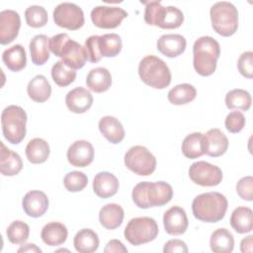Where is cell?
<instances>
[{"mask_svg":"<svg viewBox=\"0 0 253 253\" xmlns=\"http://www.w3.org/2000/svg\"><path fill=\"white\" fill-rule=\"evenodd\" d=\"M173 197V189L164 181L139 182L132 190L131 198L139 209L162 207L168 204Z\"/></svg>","mask_w":253,"mask_h":253,"instance_id":"obj_1","label":"cell"},{"mask_svg":"<svg viewBox=\"0 0 253 253\" xmlns=\"http://www.w3.org/2000/svg\"><path fill=\"white\" fill-rule=\"evenodd\" d=\"M228 202L224 195L218 192H209L198 195L192 203L194 216L204 222L221 220L227 211Z\"/></svg>","mask_w":253,"mask_h":253,"instance_id":"obj_2","label":"cell"},{"mask_svg":"<svg viewBox=\"0 0 253 253\" xmlns=\"http://www.w3.org/2000/svg\"><path fill=\"white\" fill-rule=\"evenodd\" d=\"M220 55L218 42L210 36H204L196 40L193 46V64L198 74L210 76L215 69Z\"/></svg>","mask_w":253,"mask_h":253,"instance_id":"obj_3","label":"cell"},{"mask_svg":"<svg viewBox=\"0 0 253 253\" xmlns=\"http://www.w3.org/2000/svg\"><path fill=\"white\" fill-rule=\"evenodd\" d=\"M49 49L69 68L76 70L82 68L87 60L84 46L71 40L66 33L57 34L49 39Z\"/></svg>","mask_w":253,"mask_h":253,"instance_id":"obj_4","label":"cell"},{"mask_svg":"<svg viewBox=\"0 0 253 253\" xmlns=\"http://www.w3.org/2000/svg\"><path fill=\"white\" fill-rule=\"evenodd\" d=\"M145 4L144 21L146 24L161 29H177L184 22L183 12L175 6L164 7L159 1L143 2Z\"/></svg>","mask_w":253,"mask_h":253,"instance_id":"obj_5","label":"cell"},{"mask_svg":"<svg viewBox=\"0 0 253 253\" xmlns=\"http://www.w3.org/2000/svg\"><path fill=\"white\" fill-rule=\"evenodd\" d=\"M138 75L143 83L154 88L164 89L171 83V72L168 65L155 55L144 56L138 65Z\"/></svg>","mask_w":253,"mask_h":253,"instance_id":"obj_6","label":"cell"},{"mask_svg":"<svg viewBox=\"0 0 253 253\" xmlns=\"http://www.w3.org/2000/svg\"><path fill=\"white\" fill-rule=\"evenodd\" d=\"M211 26L214 32L222 37L234 35L238 29V11L230 2L214 3L210 10Z\"/></svg>","mask_w":253,"mask_h":253,"instance_id":"obj_7","label":"cell"},{"mask_svg":"<svg viewBox=\"0 0 253 253\" xmlns=\"http://www.w3.org/2000/svg\"><path fill=\"white\" fill-rule=\"evenodd\" d=\"M26 124L27 114L20 106L10 105L2 111V132L8 142L18 144L25 138L27 131Z\"/></svg>","mask_w":253,"mask_h":253,"instance_id":"obj_8","label":"cell"},{"mask_svg":"<svg viewBox=\"0 0 253 253\" xmlns=\"http://www.w3.org/2000/svg\"><path fill=\"white\" fill-rule=\"evenodd\" d=\"M159 232L158 224L154 218L139 216L131 218L124 231L125 238L132 245L137 246L154 240Z\"/></svg>","mask_w":253,"mask_h":253,"instance_id":"obj_9","label":"cell"},{"mask_svg":"<svg viewBox=\"0 0 253 253\" xmlns=\"http://www.w3.org/2000/svg\"><path fill=\"white\" fill-rule=\"evenodd\" d=\"M126 167L139 176H149L156 169L155 156L142 145L131 146L125 154Z\"/></svg>","mask_w":253,"mask_h":253,"instance_id":"obj_10","label":"cell"},{"mask_svg":"<svg viewBox=\"0 0 253 253\" xmlns=\"http://www.w3.org/2000/svg\"><path fill=\"white\" fill-rule=\"evenodd\" d=\"M52 16L55 25L70 31L80 29L85 22L82 9L78 5L70 2L58 4L54 8Z\"/></svg>","mask_w":253,"mask_h":253,"instance_id":"obj_11","label":"cell"},{"mask_svg":"<svg viewBox=\"0 0 253 253\" xmlns=\"http://www.w3.org/2000/svg\"><path fill=\"white\" fill-rule=\"evenodd\" d=\"M189 177L197 185L214 187L221 182L222 171L216 165L206 161H197L190 166Z\"/></svg>","mask_w":253,"mask_h":253,"instance_id":"obj_12","label":"cell"},{"mask_svg":"<svg viewBox=\"0 0 253 253\" xmlns=\"http://www.w3.org/2000/svg\"><path fill=\"white\" fill-rule=\"evenodd\" d=\"M126 17L127 13L118 6H97L91 11L93 24L101 29H115Z\"/></svg>","mask_w":253,"mask_h":253,"instance_id":"obj_13","label":"cell"},{"mask_svg":"<svg viewBox=\"0 0 253 253\" xmlns=\"http://www.w3.org/2000/svg\"><path fill=\"white\" fill-rule=\"evenodd\" d=\"M21 27L20 15L14 10H3L0 12V43L12 42L19 34Z\"/></svg>","mask_w":253,"mask_h":253,"instance_id":"obj_14","label":"cell"},{"mask_svg":"<svg viewBox=\"0 0 253 253\" xmlns=\"http://www.w3.org/2000/svg\"><path fill=\"white\" fill-rule=\"evenodd\" d=\"M93 159L94 147L87 140H76L67 149V160L74 167H86L92 163Z\"/></svg>","mask_w":253,"mask_h":253,"instance_id":"obj_15","label":"cell"},{"mask_svg":"<svg viewBox=\"0 0 253 253\" xmlns=\"http://www.w3.org/2000/svg\"><path fill=\"white\" fill-rule=\"evenodd\" d=\"M165 231L170 235H181L188 228L189 221L183 208L174 206L167 210L163 215Z\"/></svg>","mask_w":253,"mask_h":253,"instance_id":"obj_16","label":"cell"},{"mask_svg":"<svg viewBox=\"0 0 253 253\" xmlns=\"http://www.w3.org/2000/svg\"><path fill=\"white\" fill-rule=\"evenodd\" d=\"M49 201L47 196L39 190L28 192L22 201V207L27 215L31 217L42 216L48 209Z\"/></svg>","mask_w":253,"mask_h":253,"instance_id":"obj_17","label":"cell"},{"mask_svg":"<svg viewBox=\"0 0 253 253\" xmlns=\"http://www.w3.org/2000/svg\"><path fill=\"white\" fill-rule=\"evenodd\" d=\"M65 104L72 113L83 114L92 107L93 96L87 89L76 87L66 94Z\"/></svg>","mask_w":253,"mask_h":253,"instance_id":"obj_18","label":"cell"},{"mask_svg":"<svg viewBox=\"0 0 253 253\" xmlns=\"http://www.w3.org/2000/svg\"><path fill=\"white\" fill-rule=\"evenodd\" d=\"M187 45L186 39L179 34L161 36L156 43L157 49L167 57H176L182 54Z\"/></svg>","mask_w":253,"mask_h":253,"instance_id":"obj_19","label":"cell"},{"mask_svg":"<svg viewBox=\"0 0 253 253\" xmlns=\"http://www.w3.org/2000/svg\"><path fill=\"white\" fill-rule=\"evenodd\" d=\"M118 178L110 172H99L93 180V191L101 199H108L115 196L119 190Z\"/></svg>","mask_w":253,"mask_h":253,"instance_id":"obj_20","label":"cell"},{"mask_svg":"<svg viewBox=\"0 0 253 253\" xmlns=\"http://www.w3.org/2000/svg\"><path fill=\"white\" fill-rule=\"evenodd\" d=\"M98 126L103 136L113 144H118L125 138V128L122 123L115 117H103L100 119Z\"/></svg>","mask_w":253,"mask_h":253,"instance_id":"obj_21","label":"cell"},{"mask_svg":"<svg viewBox=\"0 0 253 253\" xmlns=\"http://www.w3.org/2000/svg\"><path fill=\"white\" fill-rule=\"evenodd\" d=\"M206 152L211 157L223 155L228 148V139L219 128H211L205 134Z\"/></svg>","mask_w":253,"mask_h":253,"instance_id":"obj_22","label":"cell"},{"mask_svg":"<svg viewBox=\"0 0 253 253\" xmlns=\"http://www.w3.org/2000/svg\"><path fill=\"white\" fill-rule=\"evenodd\" d=\"M68 236L66 226L58 221L46 223L41 232L42 240L48 246H59L63 244Z\"/></svg>","mask_w":253,"mask_h":253,"instance_id":"obj_23","label":"cell"},{"mask_svg":"<svg viewBox=\"0 0 253 253\" xmlns=\"http://www.w3.org/2000/svg\"><path fill=\"white\" fill-rule=\"evenodd\" d=\"M1 144V158H0V172L3 176H15L20 173L23 168V161L21 156L5 146L3 142Z\"/></svg>","mask_w":253,"mask_h":253,"instance_id":"obj_24","label":"cell"},{"mask_svg":"<svg viewBox=\"0 0 253 253\" xmlns=\"http://www.w3.org/2000/svg\"><path fill=\"white\" fill-rule=\"evenodd\" d=\"M125 212L118 204H107L103 206L99 212V221L103 227L109 230L119 227L124 220Z\"/></svg>","mask_w":253,"mask_h":253,"instance_id":"obj_25","label":"cell"},{"mask_svg":"<svg viewBox=\"0 0 253 253\" xmlns=\"http://www.w3.org/2000/svg\"><path fill=\"white\" fill-rule=\"evenodd\" d=\"M86 85L95 93L106 92L112 85V75L105 67L93 68L87 74Z\"/></svg>","mask_w":253,"mask_h":253,"instance_id":"obj_26","label":"cell"},{"mask_svg":"<svg viewBox=\"0 0 253 253\" xmlns=\"http://www.w3.org/2000/svg\"><path fill=\"white\" fill-rule=\"evenodd\" d=\"M206 152V136L202 132L188 134L182 142V153L189 159H196Z\"/></svg>","mask_w":253,"mask_h":253,"instance_id":"obj_27","label":"cell"},{"mask_svg":"<svg viewBox=\"0 0 253 253\" xmlns=\"http://www.w3.org/2000/svg\"><path fill=\"white\" fill-rule=\"evenodd\" d=\"M27 92L33 101L37 103H43L51 95V86L43 75L39 74L29 81Z\"/></svg>","mask_w":253,"mask_h":253,"instance_id":"obj_28","label":"cell"},{"mask_svg":"<svg viewBox=\"0 0 253 253\" xmlns=\"http://www.w3.org/2000/svg\"><path fill=\"white\" fill-rule=\"evenodd\" d=\"M2 60L9 70L14 72L21 71L27 64V54L24 46L15 44L5 49L2 53Z\"/></svg>","mask_w":253,"mask_h":253,"instance_id":"obj_29","label":"cell"},{"mask_svg":"<svg viewBox=\"0 0 253 253\" xmlns=\"http://www.w3.org/2000/svg\"><path fill=\"white\" fill-rule=\"evenodd\" d=\"M98 234L90 228L80 229L74 236L73 245L79 253H93L99 247Z\"/></svg>","mask_w":253,"mask_h":253,"instance_id":"obj_30","label":"cell"},{"mask_svg":"<svg viewBox=\"0 0 253 253\" xmlns=\"http://www.w3.org/2000/svg\"><path fill=\"white\" fill-rule=\"evenodd\" d=\"M32 62L36 65L44 64L49 58V39L45 35H37L30 42Z\"/></svg>","mask_w":253,"mask_h":253,"instance_id":"obj_31","label":"cell"},{"mask_svg":"<svg viewBox=\"0 0 253 253\" xmlns=\"http://www.w3.org/2000/svg\"><path fill=\"white\" fill-rule=\"evenodd\" d=\"M231 227L240 234L248 233L253 229V211L248 207L236 208L230 216Z\"/></svg>","mask_w":253,"mask_h":253,"instance_id":"obj_32","label":"cell"},{"mask_svg":"<svg viewBox=\"0 0 253 253\" xmlns=\"http://www.w3.org/2000/svg\"><path fill=\"white\" fill-rule=\"evenodd\" d=\"M49 152L48 143L40 137L31 139L25 149L28 160L33 164H42L45 162L49 156Z\"/></svg>","mask_w":253,"mask_h":253,"instance_id":"obj_33","label":"cell"},{"mask_svg":"<svg viewBox=\"0 0 253 253\" xmlns=\"http://www.w3.org/2000/svg\"><path fill=\"white\" fill-rule=\"evenodd\" d=\"M211 250L214 253H230L234 248V238L232 233L226 228L214 230L210 238Z\"/></svg>","mask_w":253,"mask_h":253,"instance_id":"obj_34","label":"cell"},{"mask_svg":"<svg viewBox=\"0 0 253 253\" xmlns=\"http://www.w3.org/2000/svg\"><path fill=\"white\" fill-rule=\"evenodd\" d=\"M197 96L196 88L188 83L178 84L168 92V101L173 105H185L192 102Z\"/></svg>","mask_w":253,"mask_h":253,"instance_id":"obj_35","label":"cell"},{"mask_svg":"<svg viewBox=\"0 0 253 253\" xmlns=\"http://www.w3.org/2000/svg\"><path fill=\"white\" fill-rule=\"evenodd\" d=\"M252 98L248 91L243 89H233L225 95V105L230 110L248 111L251 107Z\"/></svg>","mask_w":253,"mask_h":253,"instance_id":"obj_36","label":"cell"},{"mask_svg":"<svg viewBox=\"0 0 253 253\" xmlns=\"http://www.w3.org/2000/svg\"><path fill=\"white\" fill-rule=\"evenodd\" d=\"M98 44L102 57H115L123 48L122 39L115 33L99 36Z\"/></svg>","mask_w":253,"mask_h":253,"instance_id":"obj_37","label":"cell"},{"mask_svg":"<svg viewBox=\"0 0 253 253\" xmlns=\"http://www.w3.org/2000/svg\"><path fill=\"white\" fill-rule=\"evenodd\" d=\"M51 77L56 85L66 87L75 80L76 71L67 67L61 60H59L52 65Z\"/></svg>","mask_w":253,"mask_h":253,"instance_id":"obj_38","label":"cell"},{"mask_svg":"<svg viewBox=\"0 0 253 253\" xmlns=\"http://www.w3.org/2000/svg\"><path fill=\"white\" fill-rule=\"evenodd\" d=\"M6 235L11 243L24 244L29 238L30 226L22 220H15L8 226Z\"/></svg>","mask_w":253,"mask_h":253,"instance_id":"obj_39","label":"cell"},{"mask_svg":"<svg viewBox=\"0 0 253 253\" xmlns=\"http://www.w3.org/2000/svg\"><path fill=\"white\" fill-rule=\"evenodd\" d=\"M26 23L32 28H42L46 25L48 16L46 10L42 6L32 5L25 11Z\"/></svg>","mask_w":253,"mask_h":253,"instance_id":"obj_40","label":"cell"},{"mask_svg":"<svg viewBox=\"0 0 253 253\" xmlns=\"http://www.w3.org/2000/svg\"><path fill=\"white\" fill-rule=\"evenodd\" d=\"M88 184V177L80 171H71L63 179V185L69 192H80Z\"/></svg>","mask_w":253,"mask_h":253,"instance_id":"obj_41","label":"cell"},{"mask_svg":"<svg viewBox=\"0 0 253 253\" xmlns=\"http://www.w3.org/2000/svg\"><path fill=\"white\" fill-rule=\"evenodd\" d=\"M245 117L241 112L232 111L230 112L224 121L225 128L231 133H237L245 126Z\"/></svg>","mask_w":253,"mask_h":253,"instance_id":"obj_42","label":"cell"},{"mask_svg":"<svg viewBox=\"0 0 253 253\" xmlns=\"http://www.w3.org/2000/svg\"><path fill=\"white\" fill-rule=\"evenodd\" d=\"M237 68L240 74L248 79L253 78V52H243L237 61Z\"/></svg>","mask_w":253,"mask_h":253,"instance_id":"obj_43","label":"cell"},{"mask_svg":"<svg viewBox=\"0 0 253 253\" xmlns=\"http://www.w3.org/2000/svg\"><path fill=\"white\" fill-rule=\"evenodd\" d=\"M99 36H90L86 41H85V51L87 55V60H89L92 63H96L101 60L102 55L99 50Z\"/></svg>","mask_w":253,"mask_h":253,"instance_id":"obj_44","label":"cell"},{"mask_svg":"<svg viewBox=\"0 0 253 253\" xmlns=\"http://www.w3.org/2000/svg\"><path fill=\"white\" fill-rule=\"evenodd\" d=\"M236 193L244 201L251 202L253 200V178L245 176L236 184Z\"/></svg>","mask_w":253,"mask_h":253,"instance_id":"obj_45","label":"cell"},{"mask_svg":"<svg viewBox=\"0 0 253 253\" xmlns=\"http://www.w3.org/2000/svg\"><path fill=\"white\" fill-rule=\"evenodd\" d=\"M163 252L164 253H173V252L187 253L188 247L186 243L180 239H171L164 244Z\"/></svg>","mask_w":253,"mask_h":253,"instance_id":"obj_46","label":"cell"},{"mask_svg":"<svg viewBox=\"0 0 253 253\" xmlns=\"http://www.w3.org/2000/svg\"><path fill=\"white\" fill-rule=\"evenodd\" d=\"M105 253H126L127 248L124 245V243L118 239L110 240L104 249Z\"/></svg>","mask_w":253,"mask_h":253,"instance_id":"obj_47","label":"cell"},{"mask_svg":"<svg viewBox=\"0 0 253 253\" xmlns=\"http://www.w3.org/2000/svg\"><path fill=\"white\" fill-rule=\"evenodd\" d=\"M240 250L242 253H250L253 251V236L248 235L243 238L240 243Z\"/></svg>","mask_w":253,"mask_h":253,"instance_id":"obj_48","label":"cell"},{"mask_svg":"<svg viewBox=\"0 0 253 253\" xmlns=\"http://www.w3.org/2000/svg\"><path fill=\"white\" fill-rule=\"evenodd\" d=\"M18 252H42V249L39 248L36 244L34 243H29V244H25V245H22L19 249H18Z\"/></svg>","mask_w":253,"mask_h":253,"instance_id":"obj_49","label":"cell"}]
</instances>
